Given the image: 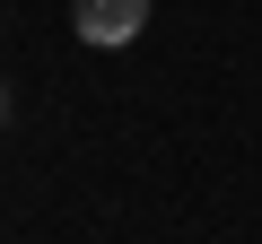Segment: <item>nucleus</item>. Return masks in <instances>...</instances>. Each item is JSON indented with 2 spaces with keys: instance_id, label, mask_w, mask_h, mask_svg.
Segmentation results:
<instances>
[{
  "instance_id": "f257e3e1",
  "label": "nucleus",
  "mask_w": 262,
  "mask_h": 244,
  "mask_svg": "<svg viewBox=\"0 0 262 244\" xmlns=\"http://www.w3.org/2000/svg\"><path fill=\"white\" fill-rule=\"evenodd\" d=\"M70 27H79V44H96V53H122L131 35L149 27V0H70Z\"/></svg>"
},
{
  "instance_id": "f03ea898",
  "label": "nucleus",
  "mask_w": 262,
  "mask_h": 244,
  "mask_svg": "<svg viewBox=\"0 0 262 244\" xmlns=\"http://www.w3.org/2000/svg\"><path fill=\"white\" fill-rule=\"evenodd\" d=\"M0 122H9V87H0Z\"/></svg>"
}]
</instances>
